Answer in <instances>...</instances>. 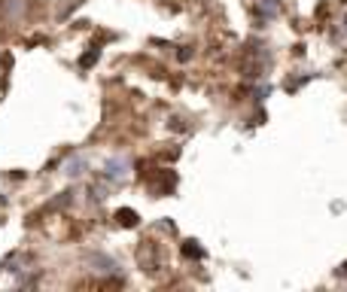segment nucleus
<instances>
[{"mask_svg":"<svg viewBox=\"0 0 347 292\" xmlns=\"http://www.w3.org/2000/svg\"><path fill=\"white\" fill-rule=\"evenodd\" d=\"M110 180H116V182H119V180H125V174H128V162L125 158H113V162H107V170H104Z\"/></svg>","mask_w":347,"mask_h":292,"instance_id":"f257e3e1","label":"nucleus"},{"mask_svg":"<svg viewBox=\"0 0 347 292\" xmlns=\"http://www.w3.org/2000/svg\"><path fill=\"white\" fill-rule=\"evenodd\" d=\"M116 219H119V226H125V228H134V226L140 222V216H137L134 210H128V207H122L119 213H116Z\"/></svg>","mask_w":347,"mask_h":292,"instance_id":"f03ea898","label":"nucleus"},{"mask_svg":"<svg viewBox=\"0 0 347 292\" xmlns=\"http://www.w3.org/2000/svg\"><path fill=\"white\" fill-rule=\"evenodd\" d=\"M89 262H95V265H101L98 271H119V265H116L113 259H107V256H89Z\"/></svg>","mask_w":347,"mask_h":292,"instance_id":"7ed1b4c3","label":"nucleus"},{"mask_svg":"<svg viewBox=\"0 0 347 292\" xmlns=\"http://www.w3.org/2000/svg\"><path fill=\"white\" fill-rule=\"evenodd\" d=\"M183 256H189V259H201L204 250H201L195 240H183Z\"/></svg>","mask_w":347,"mask_h":292,"instance_id":"20e7f679","label":"nucleus"},{"mask_svg":"<svg viewBox=\"0 0 347 292\" xmlns=\"http://www.w3.org/2000/svg\"><path fill=\"white\" fill-rule=\"evenodd\" d=\"M98 55H101V52H98V49H89V52H86V55H83V58H80V67H92V64H95V61H98Z\"/></svg>","mask_w":347,"mask_h":292,"instance_id":"39448f33","label":"nucleus"},{"mask_svg":"<svg viewBox=\"0 0 347 292\" xmlns=\"http://www.w3.org/2000/svg\"><path fill=\"white\" fill-rule=\"evenodd\" d=\"M83 164H86L83 158H76V162H70V170H67V174H70V176H76V174H83Z\"/></svg>","mask_w":347,"mask_h":292,"instance_id":"423d86ee","label":"nucleus"},{"mask_svg":"<svg viewBox=\"0 0 347 292\" xmlns=\"http://www.w3.org/2000/svg\"><path fill=\"white\" fill-rule=\"evenodd\" d=\"M177 58H180V61H189V58H192V52H189V49H180V52H177Z\"/></svg>","mask_w":347,"mask_h":292,"instance_id":"0eeeda50","label":"nucleus"},{"mask_svg":"<svg viewBox=\"0 0 347 292\" xmlns=\"http://www.w3.org/2000/svg\"><path fill=\"white\" fill-rule=\"evenodd\" d=\"M344 271H347V265H344Z\"/></svg>","mask_w":347,"mask_h":292,"instance_id":"6e6552de","label":"nucleus"},{"mask_svg":"<svg viewBox=\"0 0 347 292\" xmlns=\"http://www.w3.org/2000/svg\"><path fill=\"white\" fill-rule=\"evenodd\" d=\"M344 28H347V22H344Z\"/></svg>","mask_w":347,"mask_h":292,"instance_id":"1a4fd4ad","label":"nucleus"}]
</instances>
